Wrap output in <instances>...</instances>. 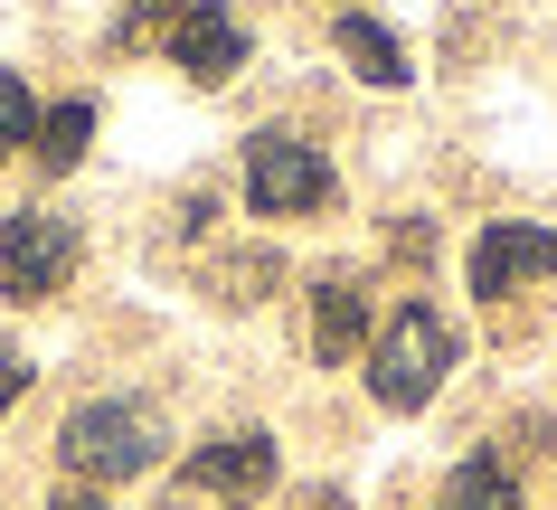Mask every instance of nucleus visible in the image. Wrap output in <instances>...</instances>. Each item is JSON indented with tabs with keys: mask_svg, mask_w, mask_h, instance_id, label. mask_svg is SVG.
<instances>
[{
	"mask_svg": "<svg viewBox=\"0 0 557 510\" xmlns=\"http://www.w3.org/2000/svg\"><path fill=\"white\" fill-rule=\"evenodd\" d=\"M66 274H76V227L58 209L0 217V302H48Z\"/></svg>",
	"mask_w": 557,
	"mask_h": 510,
	"instance_id": "4",
	"label": "nucleus"
},
{
	"mask_svg": "<svg viewBox=\"0 0 557 510\" xmlns=\"http://www.w3.org/2000/svg\"><path fill=\"white\" fill-rule=\"evenodd\" d=\"M86 142H95V104L86 95H66V104H48V114H38V171H76V161H86Z\"/></svg>",
	"mask_w": 557,
	"mask_h": 510,
	"instance_id": "10",
	"label": "nucleus"
},
{
	"mask_svg": "<svg viewBox=\"0 0 557 510\" xmlns=\"http://www.w3.org/2000/svg\"><path fill=\"white\" fill-rule=\"evenodd\" d=\"M189 10V0H123V20H114V38H161Z\"/></svg>",
	"mask_w": 557,
	"mask_h": 510,
	"instance_id": "13",
	"label": "nucleus"
},
{
	"mask_svg": "<svg viewBox=\"0 0 557 510\" xmlns=\"http://www.w3.org/2000/svg\"><path fill=\"white\" fill-rule=\"evenodd\" d=\"M171 66L189 76V86H227L236 66H246V29H236L218 0H189L171 20Z\"/></svg>",
	"mask_w": 557,
	"mask_h": 510,
	"instance_id": "7",
	"label": "nucleus"
},
{
	"mask_svg": "<svg viewBox=\"0 0 557 510\" xmlns=\"http://www.w3.org/2000/svg\"><path fill=\"white\" fill-rule=\"evenodd\" d=\"M331 38H341V58H350L359 76H369V86H407V48H397V38H387L379 20H359V10H350V20H341Z\"/></svg>",
	"mask_w": 557,
	"mask_h": 510,
	"instance_id": "11",
	"label": "nucleus"
},
{
	"mask_svg": "<svg viewBox=\"0 0 557 510\" xmlns=\"http://www.w3.org/2000/svg\"><path fill=\"white\" fill-rule=\"evenodd\" d=\"M359 340H369V294H359L350 274H322L312 284V360H359Z\"/></svg>",
	"mask_w": 557,
	"mask_h": 510,
	"instance_id": "8",
	"label": "nucleus"
},
{
	"mask_svg": "<svg viewBox=\"0 0 557 510\" xmlns=\"http://www.w3.org/2000/svg\"><path fill=\"white\" fill-rule=\"evenodd\" d=\"M454 360H463V340H454V322H444L435 302H397L387 331L369 340V397H379L387 416H416L454 378Z\"/></svg>",
	"mask_w": 557,
	"mask_h": 510,
	"instance_id": "1",
	"label": "nucleus"
},
{
	"mask_svg": "<svg viewBox=\"0 0 557 510\" xmlns=\"http://www.w3.org/2000/svg\"><path fill=\"white\" fill-rule=\"evenodd\" d=\"M161 445H171V435H161V416H151L143 397H86V407L58 425V463L76 482H95V492H104V482H143L151 463H161Z\"/></svg>",
	"mask_w": 557,
	"mask_h": 510,
	"instance_id": "2",
	"label": "nucleus"
},
{
	"mask_svg": "<svg viewBox=\"0 0 557 510\" xmlns=\"http://www.w3.org/2000/svg\"><path fill=\"white\" fill-rule=\"evenodd\" d=\"M264 482H274V435H218V445L189 453V473H180V492H199V501H256Z\"/></svg>",
	"mask_w": 557,
	"mask_h": 510,
	"instance_id": "6",
	"label": "nucleus"
},
{
	"mask_svg": "<svg viewBox=\"0 0 557 510\" xmlns=\"http://www.w3.org/2000/svg\"><path fill=\"white\" fill-rule=\"evenodd\" d=\"M341 199L331 181L322 142H302V133H246V209L256 217H312Z\"/></svg>",
	"mask_w": 557,
	"mask_h": 510,
	"instance_id": "3",
	"label": "nucleus"
},
{
	"mask_svg": "<svg viewBox=\"0 0 557 510\" xmlns=\"http://www.w3.org/2000/svg\"><path fill=\"white\" fill-rule=\"evenodd\" d=\"M472 294L500 302L510 284H529V274H557V227H520V217H500V227H482L472 237Z\"/></svg>",
	"mask_w": 557,
	"mask_h": 510,
	"instance_id": "5",
	"label": "nucleus"
},
{
	"mask_svg": "<svg viewBox=\"0 0 557 510\" xmlns=\"http://www.w3.org/2000/svg\"><path fill=\"white\" fill-rule=\"evenodd\" d=\"M29 142H38V104H29V86L0 66V161H10V151H29Z\"/></svg>",
	"mask_w": 557,
	"mask_h": 510,
	"instance_id": "12",
	"label": "nucleus"
},
{
	"mask_svg": "<svg viewBox=\"0 0 557 510\" xmlns=\"http://www.w3.org/2000/svg\"><path fill=\"white\" fill-rule=\"evenodd\" d=\"M48 510H114V501H104L95 482H66V492H58V501H48Z\"/></svg>",
	"mask_w": 557,
	"mask_h": 510,
	"instance_id": "15",
	"label": "nucleus"
},
{
	"mask_svg": "<svg viewBox=\"0 0 557 510\" xmlns=\"http://www.w3.org/2000/svg\"><path fill=\"white\" fill-rule=\"evenodd\" d=\"M435 510H520V473H510L500 453H463V463L444 473Z\"/></svg>",
	"mask_w": 557,
	"mask_h": 510,
	"instance_id": "9",
	"label": "nucleus"
},
{
	"mask_svg": "<svg viewBox=\"0 0 557 510\" xmlns=\"http://www.w3.org/2000/svg\"><path fill=\"white\" fill-rule=\"evenodd\" d=\"M20 397H29V360H20V350H0V416H10Z\"/></svg>",
	"mask_w": 557,
	"mask_h": 510,
	"instance_id": "14",
	"label": "nucleus"
}]
</instances>
